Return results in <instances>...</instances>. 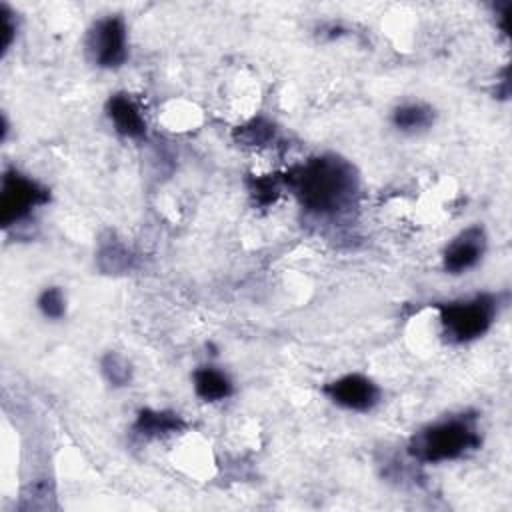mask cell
Instances as JSON below:
<instances>
[{
    "mask_svg": "<svg viewBox=\"0 0 512 512\" xmlns=\"http://www.w3.org/2000/svg\"><path fill=\"white\" fill-rule=\"evenodd\" d=\"M286 182L302 208L316 216L344 212L358 190L354 168L338 156L312 158L296 166Z\"/></svg>",
    "mask_w": 512,
    "mask_h": 512,
    "instance_id": "obj_1",
    "label": "cell"
},
{
    "mask_svg": "<svg viewBox=\"0 0 512 512\" xmlns=\"http://www.w3.org/2000/svg\"><path fill=\"white\" fill-rule=\"evenodd\" d=\"M480 444V434L472 418L456 416L430 424L414 434L408 452L428 464L456 460Z\"/></svg>",
    "mask_w": 512,
    "mask_h": 512,
    "instance_id": "obj_2",
    "label": "cell"
},
{
    "mask_svg": "<svg viewBox=\"0 0 512 512\" xmlns=\"http://www.w3.org/2000/svg\"><path fill=\"white\" fill-rule=\"evenodd\" d=\"M438 312L444 332L452 342H470L492 326L496 300L488 294H478L470 300L440 304Z\"/></svg>",
    "mask_w": 512,
    "mask_h": 512,
    "instance_id": "obj_3",
    "label": "cell"
},
{
    "mask_svg": "<svg viewBox=\"0 0 512 512\" xmlns=\"http://www.w3.org/2000/svg\"><path fill=\"white\" fill-rule=\"evenodd\" d=\"M48 202V190L18 170H6L0 188V222L4 228L24 220Z\"/></svg>",
    "mask_w": 512,
    "mask_h": 512,
    "instance_id": "obj_4",
    "label": "cell"
},
{
    "mask_svg": "<svg viewBox=\"0 0 512 512\" xmlns=\"http://www.w3.org/2000/svg\"><path fill=\"white\" fill-rule=\"evenodd\" d=\"M126 24L120 16L98 20L88 34V52L94 64L102 68H118L128 56Z\"/></svg>",
    "mask_w": 512,
    "mask_h": 512,
    "instance_id": "obj_5",
    "label": "cell"
},
{
    "mask_svg": "<svg viewBox=\"0 0 512 512\" xmlns=\"http://www.w3.org/2000/svg\"><path fill=\"white\" fill-rule=\"evenodd\" d=\"M324 394L338 406L356 410V412H366L376 406L380 398L378 386L362 376V374H346L330 384L324 386Z\"/></svg>",
    "mask_w": 512,
    "mask_h": 512,
    "instance_id": "obj_6",
    "label": "cell"
},
{
    "mask_svg": "<svg viewBox=\"0 0 512 512\" xmlns=\"http://www.w3.org/2000/svg\"><path fill=\"white\" fill-rule=\"evenodd\" d=\"M486 250V234L480 226H470L460 232L444 250V270L462 274L474 268Z\"/></svg>",
    "mask_w": 512,
    "mask_h": 512,
    "instance_id": "obj_7",
    "label": "cell"
},
{
    "mask_svg": "<svg viewBox=\"0 0 512 512\" xmlns=\"http://www.w3.org/2000/svg\"><path fill=\"white\" fill-rule=\"evenodd\" d=\"M106 110H108V116L116 128V132H120L126 138H144L146 122H144L140 108L136 106V102L130 96H126V94L110 96Z\"/></svg>",
    "mask_w": 512,
    "mask_h": 512,
    "instance_id": "obj_8",
    "label": "cell"
},
{
    "mask_svg": "<svg viewBox=\"0 0 512 512\" xmlns=\"http://www.w3.org/2000/svg\"><path fill=\"white\" fill-rule=\"evenodd\" d=\"M186 426V422L174 414V412H164V410H140L136 418V432L146 436V438H160L168 436L174 432H180Z\"/></svg>",
    "mask_w": 512,
    "mask_h": 512,
    "instance_id": "obj_9",
    "label": "cell"
},
{
    "mask_svg": "<svg viewBox=\"0 0 512 512\" xmlns=\"http://www.w3.org/2000/svg\"><path fill=\"white\" fill-rule=\"evenodd\" d=\"M194 390L202 400L218 402L232 394V382L224 372L212 366H204L194 372Z\"/></svg>",
    "mask_w": 512,
    "mask_h": 512,
    "instance_id": "obj_10",
    "label": "cell"
},
{
    "mask_svg": "<svg viewBox=\"0 0 512 512\" xmlns=\"http://www.w3.org/2000/svg\"><path fill=\"white\" fill-rule=\"evenodd\" d=\"M392 122L400 132H420L432 126L434 112L430 106L420 102L402 104L392 112Z\"/></svg>",
    "mask_w": 512,
    "mask_h": 512,
    "instance_id": "obj_11",
    "label": "cell"
},
{
    "mask_svg": "<svg viewBox=\"0 0 512 512\" xmlns=\"http://www.w3.org/2000/svg\"><path fill=\"white\" fill-rule=\"evenodd\" d=\"M102 372H104L106 380L114 386H126L132 376L128 360L116 352H108L102 358Z\"/></svg>",
    "mask_w": 512,
    "mask_h": 512,
    "instance_id": "obj_12",
    "label": "cell"
},
{
    "mask_svg": "<svg viewBox=\"0 0 512 512\" xmlns=\"http://www.w3.org/2000/svg\"><path fill=\"white\" fill-rule=\"evenodd\" d=\"M38 308L44 314V318L60 320L66 312V298L62 294V290L56 286L42 290V294L38 296Z\"/></svg>",
    "mask_w": 512,
    "mask_h": 512,
    "instance_id": "obj_13",
    "label": "cell"
},
{
    "mask_svg": "<svg viewBox=\"0 0 512 512\" xmlns=\"http://www.w3.org/2000/svg\"><path fill=\"white\" fill-rule=\"evenodd\" d=\"M0 16H2V24H4V50H6V48L10 46V42H12V38H14L16 26H14V22H12V14L8 12L6 6L0 8Z\"/></svg>",
    "mask_w": 512,
    "mask_h": 512,
    "instance_id": "obj_14",
    "label": "cell"
}]
</instances>
